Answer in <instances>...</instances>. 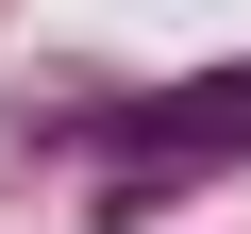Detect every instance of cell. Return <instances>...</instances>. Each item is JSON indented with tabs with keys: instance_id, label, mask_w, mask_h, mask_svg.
<instances>
[{
	"instance_id": "cell-1",
	"label": "cell",
	"mask_w": 251,
	"mask_h": 234,
	"mask_svg": "<svg viewBox=\"0 0 251 234\" xmlns=\"http://www.w3.org/2000/svg\"><path fill=\"white\" fill-rule=\"evenodd\" d=\"M67 134L117 167V217H151V167H234V151H251V67H201V84H134V100H84Z\"/></svg>"
}]
</instances>
